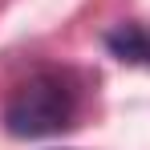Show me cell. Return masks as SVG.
<instances>
[{"label": "cell", "mask_w": 150, "mask_h": 150, "mask_svg": "<svg viewBox=\"0 0 150 150\" xmlns=\"http://www.w3.org/2000/svg\"><path fill=\"white\" fill-rule=\"evenodd\" d=\"M73 110H77V98L65 77L37 73L12 89V98L4 105V130L16 138H45L73 122Z\"/></svg>", "instance_id": "obj_1"}, {"label": "cell", "mask_w": 150, "mask_h": 150, "mask_svg": "<svg viewBox=\"0 0 150 150\" xmlns=\"http://www.w3.org/2000/svg\"><path fill=\"white\" fill-rule=\"evenodd\" d=\"M105 49L126 65H150V28L138 21H126L105 33Z\"/></svg>", "instance_id": "obj_2"}]
</instances>
